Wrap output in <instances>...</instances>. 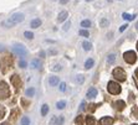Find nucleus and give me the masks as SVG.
I'll return each instance as SVG.
<instances>
[{
	"label": "nucleus",
	"instance_id": "1",
	"mask_svg": "<svg viewBox=\"0 0 138 125\" xmlns=\"http://www.w3.org/2000/svg\"><path fill=\"white\" fill-rule=\"evenodd\" d=\"M13 51L16 53V55H19V56H25L26 53H28V50L23 46V45H19V43H15L14 46H13Z\"/></svg>",
	"mask_w": 138,
	"mask_h": 125
},
{
	"label": "nucleus",
	"instance_id": "2",
	"mask_svg": "<svg viewBox=\"0 0 138 125\" xmlns=\"http://www.w3.org/2000/svg\"><path fill=\"white\" fill-rule=\"evenodd\" d=\"M123 57H124V61L127 63H134L136 62V60H137V55L133 52V51H127V52H124V55H123Z\"/></svg>",
	"mask_w": 138,
	"mask_h": 125
},
{
	"label": "nucleus",
	"instance_id": "3",
	"mask_svg": "<svg viewBox=\"0 0 138 125\" xmlns=\"http://www.w3.org/2000/svg\"><path fill=\"white\" fill-rule=\"evenodd\" d=\"M24 14H21V12H16V14H14L9 20L14 24V25H16V24H19V22H21V21H24Z\"/></svg>",
	"mask_w": 138,
	"mask_h": 125
},
{
	"label": "nucleus",
	"instance_id": "4",
	"mask_svg": "<svg viewBox=\"0 0 138 125\" xmlns=\"http://www.w3.org/2000/svg\"><path fill=\"white\" fill-rule=\"evenodd\" d=\"M108 92L112 94H118L121 92V88H119V86H118L117 83L109 82V83H108Z\"/></svg>",
	"mask_w": 138,
	"mask_h": 125
},
{
	"label": "nucleus",
	"instance_id": "5",
	"mask_svg": "<svg viewBox=\"0 0 138 125\" xmlns=\"http://www.w3.org/2000/svg\"><path fill=\"white\" fill-rule=\"evenodd\" d=\"M113 76H114L117 79H119V81H124V79H126V73H124V71H123L122 68H116V69L113 71Z\"/></svg>",
	"mask_w": 138,
	"mask_h": 125
},
{
	"label": "nucleus",
	"instance_id": "6",
	"mask_svg": "<svg viewBox=\"0 0 138 125\" xmlns=\"http://www.w3.org/2000/svg\"><path fill=\"white\" fill-rule=\"evenodd\" d=\"M59 83H60V79H59V77H56V76H51V77L49 78V84H50V86L55 87V86H57Z\"/></svg>",
	"mask_w": 138,
	"mask_h": 125
},
{
	"label": "nucleus",
	"instance_id": "7",
	"mask_svg": "<svg viewBox=\"0 0 138 125\" xmlns=\"http://www.w3.org/2000/svg\"><path fill=\"white\" fill-rule=\"evenodd\" d=\"M98 93V91L96 89V88H90L88 91H87V98L88 99H93L96 95Z\"/></svg>",
	"mask_w": 138,
	"mask_h": 125
},
{
	"label": "nucleus",
	"instance_id": "8",
	"mask_svg": "<svg viewBox=\"0 0 138 125\" xmlns=\"http://www.w3.org/2000/svg\"><path fill=\"white\" fill-rule=\"evenodd\" d=\"M40 67H41V62H40V60H33V61L30 62V68H33V69L40 68Z\"/></svg>",
	"mask_w": 138,
	"mask_h": 125
},
{
	"label": "nucleus",
	"instance_id": "9",
	"mask_svg": "<svg viewBox=\"0 0 138 125\" xmlns=\"http://www.w3.org/2000/svg\"><path fill=\"white\" fill-rule=\"evenodd\" d=\"M67 16H69L67 11H61V12L59 14V17H57V20H59L60 22H62V21H65V20L67 19Z\"/></svg>",
	"mask_w": 138,
	"mask_h": 125
},
{
	"label": "nucleus",
	"instance_id": "10",
	"mask_svg": "<svg viewBox=\"0 0 138 125\" xmlns=\"http://www.w3.org/2000/svg\"><path fill=\"white\" fill-rule=\"evenodd\" d=\"M41 25V20L40 19H34L31 22H30V26L33 27V29H36V27H39Z\"/></svg>",
	"mask_w": 138,
	"mask_h": 125
},
{
	"label": "nucleus",
	"instance_id": "11",
	"mask_svg": "<svg viewBox=\"0 0 138 125\" xmlns=\"http://www.w3.org/2000/svg\"><path fill=\"white\" fill-rule=\"evenodd\" d=\"M93 64H95V61H93L92 58H88V60L85 62V68H86V69H91V68L93 67Z\"/></svg>",
	"mask_w": 138,
	"mask_h": 125
},
{
	"label": "nucleus",
	"instance_id": "12",
	"mask_svg": "<svg viewBox=\"0 0 138 125\" xmlns=\"http://www.w3.org/2000/svg\"><path fill=\"white\" fill-rule=\"evenodd\" d=\"M82 47H83L85 51H90V50L92 48V45H91V42H88V41H83V42H82Z\"/></svg>",
	"mask_w": 138,
	"mask_h": 125
},
{
	"label": "nucleus",
	"instance_id": "13",
	"mask_svg": "<svg viewBox=\"0 0 138 125\" xmlns=\"http://www.w3.org/2000/svg\"><path fill=\"white\" fill-rule=\"evenodd\" d=\"M114 61H116V55H114V53H109V55L107 56V63L112 64Z\"/></svg>",
	"mask_w": 138,
	"mask_h": 125
},
{
	"label": "nucleus",
	"instance_id": "14",
	"mask_svg": "<svg viewBox=\"0 0 138 125\" xmlns=\"http://www.w3.org/2000/svg\"><path fill=\"white\" fill-rule=\"evenodd\" d=\"M122 17H123L124 20H127V21H131V20H133V19L136 17V15H129V14H127V12H123Z\"/></svg>",
	"mask_w": 138,
	"mask_h": 125
},
{
	"label": "nucleus",
	"instance_id": "15",
	"mask_svg": "<svg viewBox=\"0 0 138 125\" xmlns=\"http://www.w3.org/2000/svg\"><path fill=\"white\" fill-rule=\"evenodd\" d=\"M90 26H91V21H90V20H82V21H81V27L87 29V27H90Z\"/></svg>",
	"mask_w": 138,
	"mask_h": 125
},
{
	"label": "nucleus",
	"instance_id": "16",
	"mask_svg": "<svg viewBox=\"0 0 138 125\" xmlns=\"http://www.w3.org/2000/svg\"><path fill=\"white\" fill-rule=\"evenodd\" d=\"M47 112H49V105H47V104H44L42 108H41V115L45 117V115L47 114Z\"/></svg>",
	"mask_w": 138,
	"mask_h": 125
},
{
	"label": "nucleus",
	"instance_id": "17",
	"mask_svg": "<svg viewBox=\"0 0 138 125\" xmlns=\"http://www.w3.org/2000/svg\"><path fill=\"white\" fill-rule=\"evenodd\" d=\"M112 122H113V120H112L111 118H103V119L101 120V124L102 125H111L112 124Z\"/></svg>",
	"mask_w": 138,
	"mask_h": 125
},
{
	"label": "nucleus",
	"instance_id": "18",
	"mask_svg": "<svg viewBox=\"0 0 138 125\" xmlns=\"http://www.w3.org/2000/svg\"><path fill=\"white\" fill-rule=\"evenodd\" d=\"M85 82V77L82 76V74H78V76H76V83H78V84H82Z\"/></svg>",
	"mask_w": 138,
	"mask_h": 125
},
{
	"label": "nucleus",
	"instance_id": "19",
	"mask_svg": "<svg viewBox=\"0 0 138 125\" xmlns=\"http://www.w3.org/2000/svg\"><path fill=\"white\" fill-rule=\"evenodd\" d=\"M54 123H57L59 125H61L64 123V118L61 117V118H59V119H56V118H52L51 119V124H54Z\"/></svg>",
	"mask_w": 138,
	"mask_h": 125
},
{
	"label": "nucleus",
	"instance_id": "20",
	"mask_svg": "<svg viewBox=\"0 0 138 125\" xmlns=\"http://www.w3.org/2000/svg\"><path fill=\"white\" fill-rule=\"evenodd\" d=\"M65 107H66V102H65V100L57 102V104H56V108H57V109H64Z\"/></svg>",
	"mask_w": 138,
	"mask_h": 125
},
{
	"label": "nucleus",
	"instance_id": "21",
	"mask_svg": "<svg viewBox=\"0 0 138 125\" xmlns=\"http://www.w3.org/2000/svg\"><path fill=\"white\" fill-rule=\"evenodd\" d=\"M108 25H109V21H108L107 19H102V20L100 21V26H101V27H107Z\"/></svg>",
	"mask_w": 138,
	"mask_h": 125
},
{
	"label": "nucleus",
	"instance_id": "22",
	"mask_svg": "<svg viewBox=\"0 0 138 125\" xmlns=\"http://www.w3.org/2000/svg\"><path fill=\"white\" fill-rule=\"evenodd\" d=\"M24 36L26 37V38H29V40H31V38H34V33L30 31H25V33H24Z\"/></svg>",
	"mask_w": 138,
	"mask_h": 125
},
{
	"label": "nucleus",
	"instance_id": "23",
	"mask_svg": "<svg viewBox=\"0 0 138 125\" xmlns=\"http://www.w3.org/2000/svg\"><path fill=\"white\" fill-rule=\"evenodd\" d=\"M21 124L23 125H29L30 124V119H29L28 117H24V118L21 119Z\"/></svg>",
	"mask_w": 138,
	"mask_h": 125
},
{
	"label": "nucleus",
	"instance_id": "24",
	"mask_svg": "<svg viewBox=\"0 0 138 125\" xmlns=\"http://www.w3.org/2000/svg\"><path fill=\"white\" fill-rule=\"evenodd\" d=\"M35 94V89L34 88H30V89H28L26 91V97H34Z\"/></svg>",
	"mask_w": 138,
	"mask_h": 125
},
{
	"label": "nucleus",
	"instance_id": "25",
	"mask_svg": "<svg viewBox=\"0 0 138 125\" xmlns=\"http://www.w3.org/2000/svg\"><path fill=\"white\" fill-rule=\"evenodd\" d=\"M80 35L83 36V37H88V36H90V33H88L87 30H80Z\"/></svg>",
	"mask_w": 138,
	"mask_h": 125
},
{
	"label": "nucleus",
	"instance_id": "26",
	"mask_svg": "<svg viewBox=\"0 0 138 125\" xmlns=\"http://www.w3.org/2000/svg\"><path fill=\"white\" fill-rule=\"evenodd\" d=\"M70 26H71V22H70V21H66V24L62 26V30H64V31H67L70 29Z\"/></svg>",
	"mask_w": 138,
	"mask_h": 125
},
{
	"label": "nucleus",
	"instance_id": "27",
	"mask_svg": "<svg viewBox=\"0 0 138 125\" xmlns=\"http://www.w3.org/2000/svg\"><path fill=\"white\" fill-rule=\"evenodd\" d=\"M60 91H61V92H65V91H66V83H65V82L60 83Z\"/></svg>",
	"mask_w": 138,
	"mask_h": 125
},
{
	"label": "nucleus",
	"instance_id": "28",
	"mask_svg": "<svg viewBox=\"0 0 138 125\" xmlns=\"http://www.w3.org/2000/svg\"><path fill=\"white\" fill-rule=\"evenodd\" d=\"M19 66H20L21 68H25V67H26V62H25V60H24V58H21V60H20Z\"/></svg>",
	"mask_w": 138,
	"mask_h": 125
},
{
	"label": "nucleus",
	"instance_id": "29",
	"mask_svg": "<svg viewBox=\"0 0 138 125\" xmlns=\"http://www.w3.org/2000/svg\"><path fill=\"white\" fill-rule=\"evenodd\" d=\"M87 123H88V125H96V123L93 122V118H91V117L87 119Z\"/></svg>",
	"mask_w": 138,
	"mask_h": 125
},
{
	"label": "nucleus",
	"instance_id": "30",
	"mask_svg": "<svg viewBox=\"0 0 138 125\" xmlns=\"http://www.w3.org/2000/svg\"><path fill=\"white\" fill-rule=\"evenodd\" d=\"M51 69H52V71H61V66H60V64H56V66H54Z\"/></svg>",
	"mask_w": 138,
	"mask_h": 125
},
{
	"label": "nucleus",
	"instance_id": "31",
	"mask_svg": "<svg viewBox=\"0 0 138 125\" xmlns=\"http://www.w3.org/2000/svg\"><path fill=\"white\" fill-rule=\"evenodd\" d=\"M127 27H128V25H127V24H124L123 26H121V27H119V32H123L126 29H127Z\"/></svg>",
	"mask_w": 138,
	"mask_h": 125
},
{
	"label": "nucleus",
	"instance_id": "32",
	"mask_svg": "<svg viewBox=\"0 0 138 125\" xmlns=\"http://www.w3.org/2000/svg\"><path fill=\"white\" fill-rule=\"evenodd\" d=\"M67 2H69V0H60V4H62V5H65Z\"/></svg>",
	"mask_w": 138,
	"mask_h": 125
},
{
	"label": "nucleus",
	"instance_id": "33",
	"mask_svg": "<svg viewBox=\"0 0 138 125\" xmlns=\"http://www.w3.org/2000/svg\"><path fill=\"white\" fill-rule=\"evenodd\" d=\"M136 27H137V31H138V22L136 24Z\"/></svg>",
	"mask_w": 138,
	"mask_h": 125
},
{
	"label": "nucleus",
	"instance_id": "34",
	"mask_svg": "<svg viewBox=\"0 0 138 125\" xmlns=\"http://www.w3.org/2000/svg\"><path fill=\"white\" fill-rule=\"evenodd\" d=\"M86 1H92V0H86Z\"/></svg>",
	"mask_w": 138,
	"mask_h": 125
},
{
	"label": "nucleus",
	"instance_id": "35",
	"mask_svg": "<svg viewBox=\"0 0 138 125\" xmlns=\"http://www.w3.org/2000/svg\"><path fill=\"white\" fill-rule=\"evenodd\" d=\"M1 50H3V48H1V46H0V51H1Z\"/></svg>",
	"mask_w": 138,
	"mask_h": 125
},
{
	"label": "nucleus",
	"instance_id": "36",
	"mask_svg": "<svg viewBox=\"0 0 138 125\" xmlns=\"http://www.w3.org/2000/svg\"><path fill=\"white\" fill-rule=\"evenodd\" d=\"M107 1H109V2H111V1H112V0H107Z\"/></svg>",
	"mask_w": 138,
	"mask_h": 125
},
{
	"label": "nucleus",
	"instance_id": "37",
	"mask_svg": "<svg viewBox=\"0 0 138 125\" xmlns=\"http://www.w3.org/2000/svg\"><path fill=\"white\" fill-rule=\"evenodd\" d=\"M136 73H137V74H138V69H137V72H136Z\"/></svg>",
	"mask_w": 138,
	"mask_h": 125
},
{
	"label": "nucleus",
	"instance_id": "38",
	"mask_svg": "<svg viewBox=\"0 0 138 125\" xmlns=\"http://www.w3.org/2000/svg\"><path fill=\"white\" fill-rule=\"evenodd\" d=\"M137 48H138V42H137Z\"/></svg>",
	"mask_w": 138,
	"mask_h": 125
},
{
	"label": "nucleus",
	"instance_id": "39",
	"mask_svg": "<svg viewBox=\"0 0 138 125\" xmlns=\"http://www.w3.org/2000/svg\"><path fill=\"white\" fill-rule=\"evenodd\" d=\"M119 1H122V0H119Z\"/></svg>",
	"mask_w": 138,
	"mask_h": 125
}]
</instances>
